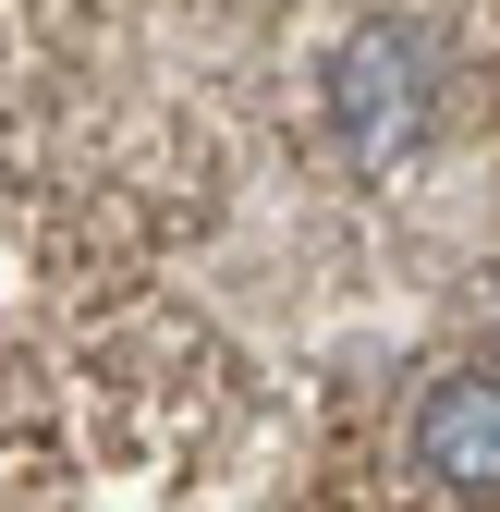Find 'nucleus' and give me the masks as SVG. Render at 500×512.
<instances>
[{
	"instance_id": "f03ea898",
	"label": "nucleus",
	"mask_w": 500,
	"mask_h": 512,
	"mask_svg": "<svg viewBox=\"0 0 500 512\" xmlns=\"http://www.w3.org/2000/svg\"><path fill=\"white\" fill-rule=\"evenodd\" d=\"M415 439V476L452 488V500H500V354H452L427 366V391L403 415Z\"/></svg>"
},
{
	"instance_id": "f257e3e1",
	"label": "nucleus",
	"mask_w": 500,
	"mask_h": 512,
	"mask_svg": "<svg viewBox=\"0 0 500 512\" xmlns=\"http://www.w3.org/2000/svg\"><path fill=\"white\" fill-rule=\"evenodd\" d=\"M318 110H330V147L354 171H391L440 135V37L415 13H366L342 25V49L318 61Z\"/></svg>"
}]
</instances>
